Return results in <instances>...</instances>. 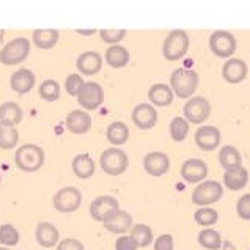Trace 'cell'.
<instances>
[{"instance_id": "obj_1", "label": "cell", "mask_w": 250, "mask_h": 250, "mask_svg": "<svg viewBox=\"0 0 250 250\" xmlns=\"http://www.w3.org/2000/svg\"><path fill=\"white\" fill-rule=\"evenodd\" d=\"M198 73L189 68H178L170 76V88L181 99H189L198 88Z\"/></svg>"}, {"instance_id": "obj_2", "label": "cell", "mask_w": 250, "mask_h": 250, "mask_svg": "<svg viewBox=\"0 0 250 250\" xmlns=\"http://www.w3.org/2000/svg\"><path fill=\"white\" fill-rule=\"evenodd\" d=\"M44 151L40 145L25 144L16 149L14 162H16V167L19 170L25 171V173H33L44 166Z\"/></svg>"}, {"instance_id": "obj_3", "label": "cell", "mask_w": 250, "mask_h": 250, "mask_svg": "<svg viewBox=\"0 0 250 250\" xmlns=\"http://www.w3.org/2000/svg\"><path fill=\"white\" fill-rule=\"evenodd\" d=\"M189 42L190 41H189L188 32L180 30V28L171 30L166 37V40H164V44H162L164 59L168 62L181 60L189 51Z\"/></svg>"}, {"instance_id": "obj_4", "label": "cell", "mask_w": 250, "mask_h": 250, "mask_svg": "<svg viewBox=\"0 0 250 250\" xmlns=\"http://www.w3.org/2000/svg\"><path fill=\"white\" fill-rule=\"evenodd\" d=\"M99 166L104 170V173L120 176L129 167V158L121 148H107L99 156Z\"/></svg>"}, {"instance_id": "obj_5", "label": "cell", "mask_w": 250, "mask_h": 250, "mask_svg": "<svg viewBox=\"0 0 250 250\" xmlns=\"http://www.w3.org/2000/svg\"><path fill=\"white\" fill-rule=\"evenodd\" d=\"M28 54H30V41L25 37L13 38L0 49V63L6 66L19 65L27 59Z\"/></svg>"}, {"instance_id": "obj_6", "label": "cell", "mask_w": 250, "mask_h": 250, "mask_svg": "<svg viewBox=\"0 0 250 250\" xmlns=\"http://www.w3.org/2000/svg\"><path fill=\"white\" fill-rule=\"evenodd\" d=\"M222 195H224V186L220 183L214 180L202 181L192 190V203L200 206V208H205V206H209L219 202Z\"/></svg>"}, {"instance_id": "obj_7", "label": "cell", "mask_w": 250, "mask_h": 250, "mask_svg": "<svg viewBox=\"0 0 250 250\" xmlns=\"http://www.w3.org/2000/svg\"><path fill=\"white\" fill-rule=\"evenodd\" d=\"M184 120L190 125H202L211 115V104L203 96H192L183 107Z\"/></svg>"}, {"instance_id": "obj_8", "label": "cell", "mask_w": 250, "mask_h": 250, "mask_svg": "<svg viewBox=\"0 0 250 250\" xmlns=\"http://www.w3.org/2000/svg\"><path fill=\"white\" fill-rule=\"evenodd\" d=\"M52 205L59 212H74L82 205V192L73 186L62 188L55 192Z\"/></svg>"}, {"instance_id": "obj_9", "label": "cell", "mask_w": 250, "mask_h": 250, "mask_svg": "<svg viewBox=\"0 0 250 250\" xmlns=\"http://www.w3.org/2000/svg\"><path fill=\"white\" fill-rule=\"evenodd\" d=\"M238 41L234 35L227 30H216L209 37V49L219 59H230L236 52Z\"/></svg>"}, {"instance_id": "obj_10", "label": "cell", "mask_w": 250, "mask_h": 250, "mask_svg": "<svg viewBox=\"0 0 250 250\" xmlns=\"http://www.w3.org/2000/svg\"><path fill=\"white\" fill-rule=\"evenodd\" d=\"M76 98L85 112L96 110L104 103V90L98 82H83L82 88L79 90Z\"/></svg>"}, {"instance_id": "obj_11", "label": "cell", "mask_w": 250, "mask_h": 250, "mask_svg": "<svg viewBox=\"0 0 250 250\" xmlns=\"http://www.w3.org/2000/svg\"><path fill=\"white\" fill-rule=\"evenodd\" d=\"M90 216L91 219H95L96 222H107L113 214H117L120 211V203L115 197L112 195H101L96 197L93 202L90 203Z\"/></svg>"}, {"instance_id": "obj_12", "label": "cell", "mask_w": 250, "mask_h": 250, "mask_svg": "<svg viewBox=\"0 0 250 250\" xmlns=\"http://www.w3.org/2000/svg\"><path fill=\"white\" fill-rule=\"evenodd\" d=\"M131 118H132V123L137 126L139 129L146 131L154 127L156 123H158V110L149 103H140L134 107Z\"/></svg>"}, {"instance_id": "obj_13", "label": "cell", "mask_w": 250, "mask_h": 250, "mask_svg": "<svg viewBox=\"0 0 250 250\" xmlns=\"http://www.w3.org/2000/svg\"><path fill=\"white\" fill-rule=\"evenodd\" d=\"M195 144L197 146L202 149V151H212V149L219 148L220 140H222V135L220 131L216 126L211 125H203L200 126L195 131Z\"/></svg>"}, {"instance_id": "obj_14", "label": "cell", "mask_w": 250, "mask_h": 250, "mask_svg": "<svg viewBox=\"0 0 250 250\" xmlns=\"http://www.w3.org/2000/svg\"><path fill=\"white\" fill-rule=\"evenodd\" d=\"M181 176L186 183L189 184H198L208 176V166L202 159H188L181 166Z\"/></svg>"}, {"instance_id": "obj_15", "label": "cell", "mask_w": 250, "mask_h": 250, "mask_svg": "<svg viewBox=\"0 0 250 250\" xmlns=\"http://www.w3.org/2000/svg\"><path fill=\"white\" fill-rule=\"evenodd\" d=\"M144 170L149 176H164L170 170V158L162 151H151L144 158Z\"/></svg>"}, {"instance_id": "obj_16", "label": "cell", "mask_w": 250, "mask_h": 250, "mask_svg": "<svg viewBox=\"0 0 250 250\" xmlns=\"http://www.w3.org/2000/svg\"><path fill=\"white\" fill-rule=\"evenodd\" d=\"M249 66L244 60L241 59H230L224 63L222 66V77L228 83H239L247 77Z\"/></svg>"}, {"instance_id": "obj_17", "label": "cell", "mask_w": 250, "mask_h": 250, "mask_svg": "<svg viewBox=\"0 0 250 250\" xmlns=\"http://www.w3.org/2000/svg\"><path fill=\"white\" fill-rule=\"evenodd\" d=\"M76 68L83 76H95L103 68V57L95 51L82 52L76 60Z\"/></svg>"}, {"instance_id": "obj_18", "label": "cell", "mask_w": 250, "mask_h": 250, "mask_svg": "<svg viewBox=\"0 0 250 250\" xmlns=\"http://www.w3.org/2000/svg\"><path fill=\"white\" fill-rule=\"evenodd\" d=\"M65 125L71 134L82 135L91 129V117L85 110H71L66 115Z\"/></svg>"}, {"instance_id": "obj_19", "label": "cell", "mask_w": 250, "mask_h": 250, "mask_svg": "<svg viewBox=\"0 0 250 250\" xmlns=\"http://www.w3.org/2000/svg\"><path fill=\"white\" fill-rule=\"evenodd\" d=\"M37 242L44 249H52L60 242V231L51 222H40L35 230Z\"/></svg>"}, {"instance_id": "obj_20", "label": "cell", "mask_w": 250, "mask_h": 250, "mask_svg": "<svg viewBox=\"0 0 250 250\" xmlns=\"http://www.w3.org/2000/svg\"><path fill=\"white\" fill-rule=\"evenodd\" d=\"M35 83H37V77H35V74L27 68H21L18 71H14L10 77L11 90L19 93V95H25V93H28L35 87Z\"/></svg>"}, {"instance_id": "obj_21", "label": "cell", "mask_w": 250, "mask_h": 250, "mask_svg": "<svg viewBox=\"0 0 250 250\" xmlns=\"http://www.w3.org/2000/svg\"><path fill=\"white\" fill-rule=\"evenodd\" d=\"M103 225H104V228L109 233L125 234L126 231H131L134 222H132V216H131L129 212L120 209L117 214H113V216L109 220H107V222H104Z\"/></svg>"}, {"instance_id": "obj_22", "label": "cell", "mask_w": 250, "mask_h": 250, "mask_svg": "<svg viewBox=\"0 0 250 250\" xmlns=\"http://www.w3.org/2000/svg\"><path fill=\"white\" fill-rule=\"evenodd\" d=\"M173 91H171L170 85L167 83H154L148 90L149 104L154 107H167L173 103Z\"/></svg>"}, {"instance_id": "obj_23", "label": "cell", "mask_w": 250, "mask_h": 250, "mask_svg": "<svg viewBox=\"0 0 250 250\" xmlns=\"http://www.w3.org/2000/svg\"><path fill=\"white\" fill-rule=\"evenodd\" d=\"M22 118H24L22 107L18 103L6 101L3 104H0V123L3 126L16 127L22 121Z\"/></svg>"}, {"instance_id": "obj_24", "label": "cell", "mask_w": 250, "mask_h": 250, "mask_svg": "<svg viewBox=\"0 0 250 250\" xmlns=\"http://www.w3.org/2000/svg\"><path fill=\"white\" fill-rule=\"evenodd\" d=\"M71 168H73V173L81 178V180H88L93 175H95V161L91 159V156L87 153L77 154L74 156L73 162H71Z\"/></svg>"}, {"instance_id": "obj_25", "label": "cell", "mask_w": 250, "mask_h": 250, "mask_svg": "<svg viewBox=\"0 0 250 250\" xmlns=\"http://www.w3.org/2000/svg\"><path fill=\"white\" fill-rule=\"evenodd\" d=\"M249 183V170L246 167H238L231 170H225L224 173V184L227 186V189H230L233 192L244 189Z\"/></svg>"}, {"instance_id": "obj_26", "label": "cell", "mask_w": 250, "mask_h": 250, "mask_svg": "<svg viewBox=\"0 0 250 250\" xmlns=\"http://www.w3.org/2000/svg\"><path fill=\"white\" fill-rule=\"evenodd\" d=\"M104 60L107 65L112 68H125L127 63H129L131 55L126 47L115 44V46L107 47V51L104 54Z\"/></svg>"}, {"instance_id": "obj_27", "label": "cell", "mask_w": 250, "mask_h": 250, "mask_svg": "<svg viewBox=\"0 0 250 250\" xmlns=\"http://www.w3.org/2000/svg\"><path fill=\"white\" fill-rule=\"evenodd\" d=\"M60 33L54 28H37L32 33L33 44L40 49H52L59 42Z\"/></svg>"}, {"instance_id": "obj_28", "label": "cell", "mask_w": 250, "mask_h": 250, "mask_svg": "<svg viewBox=\"0 0 250 250\" xmlns=\"http://www.w3.org/2000/svg\"><path fill=\"white\" fill-rule=\"evenodd\" d=\"M105 135H107V140H109L112 145L121 146L129 139V127H127V125L123 123V121H112V123L107 126Z\"/></svg>"}, {"instance_id": "obj_29", "label": "cell", "mask_w": 250, "mask_h": 250, "mask_svg": "<svg viewBox=\"0 0 250 250\" xmlns=\"http://www.w3.org/2000/svg\"><path fill=\"white\" fill-rule=\"evenodd\" d=\"M219 162L225 170L238 168L242 166V156L236 146L225 145L220 148V151H219Z\"/></svg>"}, {"instance_id": "obj_30", "label": "cell", "mask_w": 250, "mask_h": 250, "mask_svg": "<svg viewBox=\"0 0 250 250\" xmlns=\"http://www.w3.org/2000/svg\"><path fill=\"white\" fill-rule=\"evenodd\" d=\"M129 236L134 239V242L137 244V247H148L151 246V242L154 239L151 227H148L146 224H135L132 225Z\"/></svg>"}, {"instance_id": "obj_31", "label": "cell", "mask_w": 250, "mask_h": 250, "mask_svg": "<svg viewBox=\"0 0 250 250\" xmlns=\"http://www.w3.org/2000/svg\"><path fill=\"white\" fill-rule=\"evenodd\" d=\"M198 244L206 250H220L222 247V236L212 228H205L198 233Z\"/></svg>"}, {"instance_id": "obj_32", "label": "cell", "mask_w": 250, "mask_h": 250, "mask_svg": "<svg viewBox=\"0 0 250 250\" xmlns=\"http://www.w3.org/2000/svg\"><path fill=\"white\" fill-rule=\"evenodd\" d=\"M189 127H190V125L184 120V117H175L170 121V127H168L171 139L175 142H183L186 137H188Z\"/></svg>"}, {"instance_id": "obj_33", "label": "cell", "mask_w": 250, "mask_h": 250, "mask_svg": "<svg viewBox=\"0 0 250 250\" xmlns=\"http://www.w3.org/2000/svg\"><path fill=\"white\" fill-rule=\"evenodd\" d=\"M38 93L44 101L54 103L60 98V83L54 79H46L44 82H41Z\"/></svg>"}, {"instance_id": "obj_34", "label": "cell", "mask_w": 250, "mask_h": 250, "mask_svg": "<svg viewBox=\"0 0 250 250\" xmlns=\"http://www.w3.org/2000/svg\"><path fill=\"white\" fill-rule=\"evenodd\" d=\"M18 142H19V132L16 127L3 126L0 123V148L11 149L18 145Z\"/></svg>"}, {"instance_id": "obj_35", "label": "cell", "mask_w": 250, "mask_h": 250, "mask_svg": "<svg viewBox=\"0 0 250 250\" xmlns=\"http://www.w3.org/2000/svg\"><path fill=\"white\" fill-rule=\"evenodd\" d=\"M19 231L11 224L0 225V244L5 247H14L19 244Z\"/></svg>"}, {"instance_id": "obj_36", "label": "cell", "mask_w": 250, "mask_h": 250, "mask_svg": "<svg viewBox=\"0 0 250 250\" xmlns=\"http://www.w3.org/2000/svg\"><path fill=\"white\" fill-rule=\"evenodd\" d=\"M194 220H195V224L202 227H211L219 220V212L216 209L209 208V206H205V208H200L195 211Z\"/></svg>"}, {"instance_id": "obj_37", "label": "cell", "mask_w": 250, "mask_h": 250, "mask_svg": "<svg viewBox=\"0 0 250 250\" xmlns=\"http://www.w3.org/2000/svg\"><path fill=\"white\" fill-rule=\"evenodd\" d=\"M98 33L101 41L110 46H115L120 41L125 40L127 30H125V28H101V30H98Z\"/></svg>"}, {"instance_id": "obj_38", "label": "cell", "mask_w": 250, "mask_h": 250, "mask_svg": "<svg viewBox=\"0 0 250 250\" xmlns=\"http://www.w3.org/2000/svg\"><path fill=\"white\" fill-rule=\"evenodd\" d=\"M82 85H83V79H82V76L81 74H69L66 77V82H65V90L68 95L71 96H77V93H79V90L82 88Z\"/></svg>"}, {"instance_id": "obj_39", "label": "cell", "mask_w": 250, "mask_h": 250, "mask_svg": "<svg viewBox=\"0 0 250 250\" xmlns=\"http://www.w3.org/2000/svg\"><path fill=\"white\" fill-rule=\"evenodd\" d=\"M236 212L239 219L250 220V194H244L236 202Z\"/></svg>"}, {"instance_id": "obj_40", "label": "cell", "mask_w": 250, "mask_h": 250, "mask_svg": "<svg viewBox=\"0 0 250 250\" xmlns=\"http://www.w3.org/2000/svg\"><path fill=\"white\" fill-rule=\"evenodd\" d=\"M57 250H85V247L79 239L66 238L57 244Z\"/></svg>"}, {"instance_id": "obj_41", "label": "cell", "mask_w": 250, "mask_h": 250, "mask_svg": "<svg viewBox=\"0 0 250 250\" xmlns=\"http://www.w3.org/2000/svg\"><path fill=\"white\" fill-rule=\"evenodd\" d=\"M154 250H175L173 249V236L171 234H162L154 241Z\"/></svg>"}, {"instance_id": "obj_42", "label": "cell", "mask_w": 250, "mask_h": 250, "mask_svg": "<svg viewBox=\"0 0 250 250\" xmlns=\"http://www.w3.org/2000/svg\"><path fill=\"white\" fill-rule=\"evenodd\" d=\"M137 244L131 236H120L115 241V250H137Z\"/></svg>"}, {"instance_id": "obj_43", "label": "cell", "mask_w": 250, "mask_h": 250, "mask_svg": "<svg viewBox=\"0 0 250 250\" xmlns=\"http://www.w3.org/2000/svg\"><path fill=\"white\" fill-rule=\"evenodd\" d=\"M220 250H238V249L231 241H222V247H220Z\"/></svg>"}, {"instance_id": "obj_44", "label": "cell", "mask_w": 250, "mask_h": 250, "mask_svg": "<svg viewBox=\"0 0 250 250\" xmlns=\"http://www.w3.org/2000/svg\"><path fill=\"white\" fill-rule=\"evenodd\" d=\"M76 32L79 33V35H85V37H88V35H93L96 30H95V28H91V30H81V28H77Z\"/></svg>"}, {"instance_id": "obj_45", "label": "cell", "mask_w": 250, "mask_h": 250, "mask_svg": "<svg viewBox=\"0 0 250 250\" xmlns=\"http://www.w3.org/2000/svg\"><path fill=\"white\" fill-rule=\"evenodd\" d=\"M0 250H11V249H5V247H0Z\"/></svg>"}, {"instance_id": "obj_46", "label": "cell", "mask_w": 250, "mask_h": 250, "mask_svg": "<svg viewBox=\"0 0 250 250\" xmlns=\"http://www.w3.org/2000/svg\"><path fill=\"white\" fill-rule=\"evenodd\" d=\"M0 183H2V173H0Z\"/></svg>"}]
</instances>
